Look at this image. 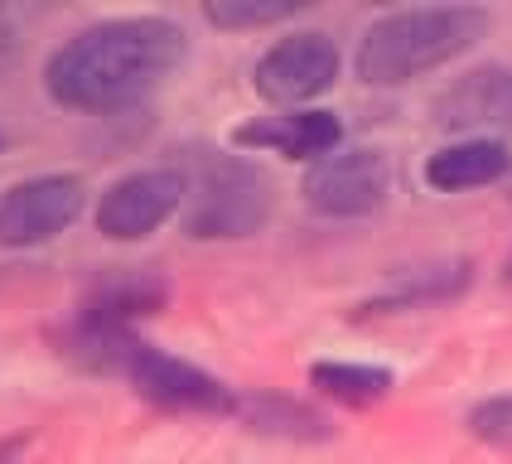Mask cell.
<instances>
[{
	"label": "cell",
	"instance_id": "cell-11",
	"mask_svg": "<svg viewBox=\"0 0 512 464\" xmlns=\"http://www.w3.org/2000/svg\"><path fill=\"white\" fill-rule=\"evenodd\" d=\"M165 300H170L165 276H155V271H131V266H112V271H102V276L87 286L78 315L97 319V324L131 329L136 319L165 310Z\"/></svg>",
	"mask_w": 512,
	"mask_h": 464
},
{
	"label": "cell",
	"instance_id": "cell-13",
	"mask_svg": "<svg viewBox=\"0 0 512 464\" xmlns=\"http://www.w3.org/2000/svg\"><path fill=\"white\" fill-rule=\"evenodd\" d=\"M310 387L334 397L343 406H377L382 397H392L397 377L392 368H377V363H343V358H324L310 368Z\"/></svg>",
	"mask_w": 512,
	"mask_h": 464
},
{
	"label": "cell",
	"instance_id": "cell-12",
	"mask_svg": "<svg viewBox=\"0 0 512 464\" xmlns=\"http://www.w3.org/2000/svg\"><path fill=\"white\" fill-rule=\"evenodd\" d=\"M508 170H512L508 141H455L440 145L426 160V184L435 194H464V189L498 184Z\"/></svg>",
	"mask_w": 512,
	"mask_h": 464
},
{
	"label": "cell",
	"instance_id": "cell-7",
	"mask_svg": "<svg viewBox=\"0 0 512 464\" xmlns=\"http://www.w3.org/2000/svg\"><path fill=\"white\" fill-rule=\"evenodd\" d=\"M87 208V184L78 174H34L0 194V247H44L68 232Z\"/></svg>",
	"mask_w": 512,
	"mask_h": 464
},
{
	"label": "cell",
	"instance_id": "cell-15",
	"mask_svg": "<svg viewBox=\"0 0 512 464\" xmlns=\"http://www.w3.org/2000/svg\"><path fill=\"white\" fill-rule=\"evenodd\" d=\"M469 286V261H435V266H416L401 281L382 290L372 300V310H406V305H430V300H450Z\"/></svg>",
	"mask_w": 512,
	"mask_h": 464
},
{
	"label": "cell",
	"instance_id": "cell-9",
	"mask_svg": "<svg viewBox=\"0 0 512 464\" xmlns=\"http://www.w3.org/2000/svg\"><path fill=\"white\" fill-rule=\"evenodd\" d=\"M435 126L459 131L464 141H503L512 131V68L479 63L459 73L455 83L435 97Z\"/></svg>",
	"mask_w": 512,
	"mask_h": 464
},
{
	"label": "cell",
	"instance_id": "cell-6",
	"mask_svg": "<svg viewBox=\"0 0 512 464\" xmlns=\"http://www.w3.org/2000/svg\"><path fill=\"white\" fill-rule=\"evenodd\" d=\"M126 382H131V392L145 397V402L165 406V411H194V416H237V406L242 397L232 392L228 382H218L213 373H203L199 363H189V358H174L165 348L145 344L131 353V363H126Z\"/></svg>",
	"mask_w": 512,
	"mask_h": 464
},
{
	"label": "cell",
	"instance_id": "cell-1",
	"mask_svg": "<svg viewBox=\"0 0 512 464\" xmlns=\"http://www.w3.org/2000/svg\"><path fill=\"white\" fill-rule=\"evenodd\" d=\"M189 58V34L165 15L97 20L58 44L44 63V92L68 112H116L141 102Z\"/></svg>",
	"mask_w": 512,
	"mask_h": 464
},
{
	"label": "cell",
	"instance_id": "cell-3",
	"mask_svg": "<svg viewBox=\"0 0 512 464\" xmlns=\"http://www.w3.org/2000/svg\"><path fill=\"white\" fill-rule=\"evenodd\" d=\"M184 189V232L194 242H242L271 223V174L247 155L194 150Z\"/></svg>",
	"mask_w": 512,
	"mask_h": 464
},
{
	"label": "cell",
	"instance_id": "cell-19",
	"mask_svg": "<svg viewBox=\"0 0 512 464\" xmlns=\"http://www.w3.org/2000/svg\"><path fill=\"white\" fill-rule=\"evenodd\" d=\"M25 450H29V435H5L0 440V464H20Z\"/></svg>",
	"mask_w": 512,
	"mask_h": 464
},
{
	"label": "cell",
	"instance_id": "cell-18",
	"mask_svg": "<svg viewBox=\"0 0 512 464\" xmlns=\"http://www.w3.org/2000/svg\"><path fill=\"white\" fill-rule=\"evenodd\" d=\"M15 54H20V39H15V29L0 20V73H10V68H15Z\"/></svg>",
	"mask_w": 512,
	"mask_h": 464
},
{
	"label": "cell",
	"instance_id": "cell-5",
	"mask_svg": "<svg viewBox=\"0 0 512 464\" xmlns=\"http://www.w3.org/2000/svg\"><path fill=\"white\" fill-rule=\"evenodd\" d=\"M300 194L319 218H368L392 199V160L372 145L334 150L305 170Z\"/></svg>",
	"mask_w": 512,
	"mask_h": 464
},
{
	"label": "cell",
	"instance_id": "cell-17",
	"mask_svg": "<svg viewBox=\"0 0 512 464\" xmlns=\"http://www.w3.org/2000/svg\"><path fill=\"white\" fill-rule=\"evenodd\" d=\"M469 435L484 440L493 450H508L512 455V397H484V402L469 411Z\"/></svg>",
	"mask_w": 512,
	"mask_h": 464
},
{
	"label": "cell",
	"instance_id": "cell-4",
	"mask_svg": "<svg viewBox=\"0 0 512 464\" xmlns=\"http://www.w3.org/2000/svg\"><path fill=\"white\" fill-rule=\"evenodd\" d=\"M334 83H339V44L319 29H295L276 39L252 68L256 97L285 112H305V102L324 97Z\"/></svg>",
	"mask_w": 512,
	"mask_h": 464
},
{
	"label": "cell",
	"instance_id": "cell-14",
	"mask_svg": "<svg viewBox=\"0 0 512 464\" xmlns=\"http://www.w3.org/2000/svg\"><path fill=\"white\" fill-rule=\"evenodd\" d=\"M237 416L261 435H276V440H300V445H314V440H329L334 426L310 411L305 402H290V397H242Z\"/></svg>",
	"mask_w": 512,
	"mask_h": 464
},
{
	"label": "cell",
	"instance_id": "cell-2",
	"mask_svg": "<svg viewBox=\"0 0 512 464\" xmlns=\"http://www.w3.org/2000/svg\"><path fill=\"white\" fill-rule=\"evenodd\" d=\"M493 15L484 5H411L377 15L363 39L353 68L368 87H401L430 68H445L459 54H469L488 34Z\"/></svg>",
	"mask_w": 512,
	"mask_h": 464
},
{
	"label": "cell",
	"instance_id": "cell-8",
	"mask_svg": "<svg viewBox=\"0 0 512 464\" xmlns=\"http://www.w3.org/2000/svg\"><path fill=\"white\" fill-rule=\"evenodd\" d=\"M184 170H131L97 199V232L112 242H141L165 228L174 213H184Z\"/></svg>",
	"mask_w": 512,
	"mask_h": 464
},
{
	"label": "cell",
	"instance_id": "cell-10",
	"mask_svg": "<svg viewBox=\"0 0 512 464\" xmlns=\"http://www.w3.org/2000/svg\"><path fill=\"white\" fill-rule=\"evenodd\" d=\"M343 141V121L324 107H305V112H281V116H256L232 131V145L242 150H271L285 160H324L334 155Z\"/></svg>",
	"mask_w": 512,
	"mask_h": 464
},
{
	"label": "cell",
	"instance_id": "cell-16",
	"mask_svg": "<svg viewBox=\"0 0 512 464\" xmlns=\"http://www.w3.org/2000/svg\"><path fill=\"white\" fill-rule=\"evenodd\" d=\"M305 0H208L203 20L213 29H261V25H281L290 15H300Z\"/></svg>",
	"mask_w": 512,
	"mask_h": 464
}]
</instances>
